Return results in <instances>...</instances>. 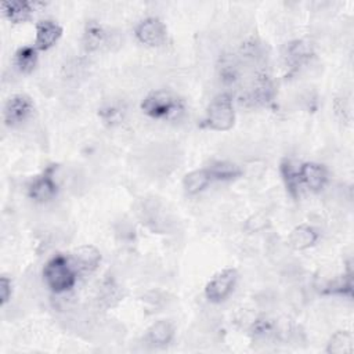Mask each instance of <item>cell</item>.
Returning a JSON list of instances; mask_svg holds the SVG:
<instances>
[{"mask_svg": "<svg viewBox=\"0 0 354 354\" xmlns=\"http://www.w3.org/2000/svg\"><path fill=\"white\" fill-rule=\"evenodd\" d=\"M72 261L80 272H93L101 261V253L93 245H82L72 252Z\"/></svg>", "mask_w": 354, "mask_h": 354, "instance_id": "cell-11", "label": "cell"}, {"mask_svg": "<svg viewBox=\"0 0 354 354\" xmlns=\"http://www.w3.org/2000/svg\"><path fill=\"white\" fill-rule=\"evenodd\" d=\"M236 270L235 268H224L218 271L205 286V296L207 300L213 303H220L225 300L232 292L236 283Z\"/></svg>", "mask_w": 354, "mask_h": 354, "instance_id": "cell-5", "label": "cell"}, {"mask_svg": "<svg viewBox=\"0 0 354 354\" xmlns=\"http://www.w3.org/2000/svg\"><path fill=\"white\" fill-rule=\"evenodd\" d=\"M173 336H174V328L166 319L156 321L147 330V342L156 347H163L169 344Z\"/></svg>", "mask_w": 354, "mask_h": 354, "instance_id": "cell-14", "label": "cell"}, {"mask_svg": "<svg viewBox=\"0 0 354 354\" xmlns=\"http://www.w3.org/2000/svg\"><path fill=\"white\" fill-rule=\"evenodd\" d=\"M317 239H318V234L315 232V230L310 225L301 224L295 227L290 231L288 236V243L295 250H304L313 246L317 242Z\"/></svg>", "mask_w": 354, "mask_h": 354, "instance_id": "cell-13", "label": "cell"}, {"mask_svg": "<svg viewBox=\"0 0 354 354\" xmlns=\"http://www.w3.org/2000/svg\"><path fill=\"white\" fill-rule=\"evenodd\" d=\"M205 122L209 129L216 131H227L234 126L235 112L232 100L228 94H218L210 101L206 109Z\"/></svg>", "mask_w": 354, "mask_h": 354, "instance_id": "cell-3", "label": "cell"}, {"mask_svg": "<svg viewBox=\"0 0 354 354\" xmlns=\"http://www.w3.org/2000/svg\"><path fill=\"white\" fill-rule=\"evenodd\" d=\"M286 57L290 64L299 65L311 57V48L306 41L296 40L288 46Z\"/></svg>", "mask_w": 354, "mask_h": 354, "instance_id": "cell-21", "label": "cell"}, {"mask_svg": "<svg viewBox=\"0 0 354 354\" xmlns=\"http://www.w3.org/2000/svg\"><path fill=\"white\" fill-rule=\"evenodd\" d=\"M41 6L43 3H37V1L12 0V1H3L1 11L4 17L12 24H22L32 17V14L36 11L37 7H41Z\"/></svg>", "mask_w": 354, "mask_h": 354, "instance_id": "cell-8", "label": "cell"}, {"mask_svg": "<svg viewBox=\"0 0 354 354\" xmlns=\"http://www.w3.org/2000/svg\"><path fill=\"white\" fill-rule=\"evenodd\" d=\"M111 39L109 32L97 22H88L84 29L83 43L87 51H97L108 46Z\"/></svg>", "mask_w": 354, "mask_h": 354, "instance_id": "cell-12", "label": "cell"}, {"mask_svg": "<svg viewBox=\"0 0 354 354\" xmlns=\"http://www.w3.org/2000/svg\"><path fill=\"white\" fill-rule=\"evenodd\" d=\"M12 295V285H11V279L6 275H3L0 278V297H1V304L4 306L10 297Z\"/></svg>", "mask_w": 354, "mask_h": 354, "instance_id": "cell-23", "label": "cell"}, {"mask_svg": "<svg viewBox=\"0 0 354 354\" xmlns=\"http://www.w3.org/2000/svg\"><path fill=\"white\" fill-rule=\"evenodd\" d=\"M145 115L158 120H176L184 113V101L167 90H155L141 102Z\"/></svg>", "mask_w": 354, "mask_h": 354, "instance_id": "cell-1", "label": "cell"}, {"mask_svg": "<svg viewBox=\"0 0 354 354\" xmlns=\"http://www.w3.org/2000/svg\"><path fill=\"white\" fill-rule=\"evenodd\" d=\"M279 171L286 187V191L290 194L292 198H297L300 194V178H299V167L290 159H283L279 166Z\"/></svg>", "mask_w": 354, "mask_h": 354, "instance_id": "cell-16", "label": "cell"}, {"mask_svg": "<svg viewBox=\"0 0 354 354\" xmlns=\"http://www.w3.org/2000/svg\"><path fill=\"white\" fill-rule=\"evenodd\" d=\"M274 94H275V90L270 76L266 73H259L253 82V88H252L253 101L256 104L267 105L272 101Z\"/></svg>", "mask_w": 354, "mask_h": 354, "instance_id": "cell-15", "label": "cell"}, {"mask_svg": "<svg viewBox=\"0 0 354 354\" xmlns=\"http://www.w3.org/2000/svg\"><path fill=\"white\" fill-rule=\"evenodd\" d=\"M35 111V104L26 94H14L4 105L3 119L10 127H15L28 120Z\"/></svg>", "mask_w": 354, "mask_h": 354, "instance_id": "cell-4", "label": "cell"}, {"mask_svg": "<svg viewBox=\"0 0 354 354\" xmlns=\"http://www.w3.org/2000/svg\"><path fill=\"white\" fill-rule=\"evenodd\" d=\"M209 174L212 180H218V181H230L235 180L236 177L241 176V169L232 162L228 160H217L213 162L210 167H207Z\"/></svg>", "mask_w": 354, "mask_h": 354, "instance_id": "cell-18", "label": "cell"}, {"mask_svg": "<svg viewBox=\"0 0 354 354\" xmlns=\"http://www.w3.org/2000/svg\"><path fill=\"white\" fill-rule=\"evenodd\" d=\"M328 353H336V354H342V353H351L353 351V336L351 333L346 332V330H339L336 332L326 347Z\"/></svg>", "mask_w": 354, "mask_h": 354, "instance_id": "cell-20", "label": "cell"}, {"mask_svg": "<svg viewBox=\"0 0 354 354\" xmlns=\"http://www.w3.org/2000/svg\"><path fill=\"white\" fill-rule=\"evenodd\" d=\"M37 64V48L32 46H22L14 55V65L21 73H29Z\"/></svg>", "mask_w": 354, "mask_h": 354, "instance_id": "cell-19", "label": "cell"}, {"mask_svg": "<svg viewBox=\"0 0 354 354\" xmlns=\"http://www.w3.org/2000/svg\"><path fill=\"white\" fill-rule=\"evenodd\" d=\"M57 167L54 165L48 166L40 176L35 177L28 187L29 196L36 202L50 201L57 194V183L54 180V170Z\"/></svg>", "mask_w": 354, "mask_h": 354, "instance_id": "cell-7", "label": "cell"}, {"mask_svg": "<svg viewBox=\"0 0 354 354\" xmlns=\"http://www.w3.org/2000/svg\"><path fill=\"white\" fill-rule=\"evenodd\" d=\"M43 278L46 285L55 293L69 290L76 281L73 268L62 254H57L47 261L43 268Z\"/></svg>", "mask_w": 354, "mask_h": 354, "instance_id": "cell-2", "label": "cell"}, {"mask_svg": "<svg viewBox=\"0 0 354 354\" xmlns=\"http://www.w3.org/2000/svg\"><path fill=\"white\" fill-rule=\"evenodd\" d=\"M299 178L311 191H319L324 188L328 174L322 165L315 162H306L299 167Z\"/></svg>", "mask_w": 354, "mask_h": 354, "instance_id": "cell-10", "label": "cell"}, {"mask_svg": "<svg viewBox=\"0 0 354 354\" xmlns=\"http://www.w3.org/2000/svg\"><path fill=\"white\" fill-rule=\"evenodd\" d=\"M100 113H101V118H102L104 120L109 122V123L119 122L120 118H122V111H120L119 108H116V106H112V105H109V106L101 109Z\"/></svg>", "mask_w": 354, "mask_h": 354, "instance_id": "cell-24", "label": "cell"}, {"mask_svg": "<svg viewBox=\"0 0 354 354\" xmlns=\"http://www.w3.org/2000/svg\"><path fill=\"white\" fill-rule=\"evenodd\" d=\"M136 36L142 44L158 47L166 41V26L159 18L148 17L136 26Z\"/></svg>", "mask_w": 354, "mask_h": 354, "instance_id": "cell-6", "label": "cell"}, {"mask_svg": "<svg viewBox=\"0 0 354 354\" xmlns=\"http://www.w3.org/2000/svg\"><path fill=\"white\" fill-rule=\"evenodd\" d=\"M61 35H62V28L59 24L51 19H43L36 25L35 47L37 50H48L58 41Z\"/></svg>", "mask_w": 354, "mask_h": 354, "instance_id": "cell-9", "label": "cell"}, {"mask_svg": "<svg viewBox=\"0 0 354 354\" xmlns=\"http://www.w3.org/2000/svg\"><path fill=\"white\" fill-rule=\"evenodd\" d=\"M212 177L209 174L207 169H196L189 171L188 174H185L184 180H183V185L187 194L189 195H195L201 191H203L207 184L210 183Z\"/></svg>", "mask_w": 354, "mask_h": 354, "instance_id": "cell-17", "label": "cell"}, {"mask_svg": "<svg viewBox=\"0 0 354 354\" xmlns=\"http://www.w3.org/2000/svg\"><path fill=\"white\" fill-rule=\"evenodd\" d=\"M100 295H101V300L106 304V306H115L122 295H120V290H119V286L112 281V279H106L102 286H101V290H100Z\"/></svg>", "mask_w": 354, "mask_h": 354, "instance_id": "cell-22", "label": "cell"}]
</instances>
